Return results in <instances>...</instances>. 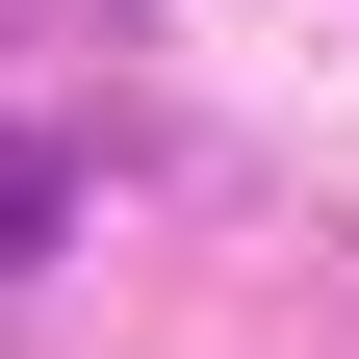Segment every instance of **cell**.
<instances>
[{
	"instance_id": "cell-1",
	"label": "cell",
	"mask_w": 359,
	"mask_h": 359,
	"mask_svg": "<svg viewBox=\"0 0 359 359\" xmlns=\"http://www.w3.org/2000/svg\"><path fill=\"white\" fill-rule=\"evenodd\" d=\"M52 205H77V180L26 154V128H0V283H26V257H52Z\"/></svg>"
}]
</instances>
